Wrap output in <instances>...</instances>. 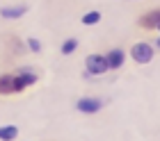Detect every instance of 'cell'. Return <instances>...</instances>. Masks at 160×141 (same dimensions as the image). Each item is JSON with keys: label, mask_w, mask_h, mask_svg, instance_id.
<instances>
[{"label": "cell", "mask_w": 160, "mask_h": 141, "mask_svg": "<svg viewBox=\"0 0 160 141\" xmlns=\"http://www.w3.org/2000/svg\"><path fill=\"white\" fill-rule=\"evenodd\" d=\"M14 75H16L18 93H23V91H28V89H32L34 84L39 82V71L34 68V66H18V68L14 71Z\"/></svg>", "instance_id": "6da1fadb"}, {"label": "cell", "mask_w": 160, "mask_h": 141, "mask_svg": "<svg viewBox=\"0 0 160 141\" xmlns=\"http://www.w3.org/2000/svg\"><path fill=\"white\" fill-rule=\"evenodd\" d=\"M153 57H156V48H153V43H149V41H137L130 46V59H133L135 64H151L153 62Z\"/></svg>", "instance_id": "7a4b0ae2"}, {"label": "cell", "mask_w": 160, "mask_h": 141, "mask_svg": "<svg viewBox=\"0 0 160 141\" xmlns=\"http://www.w3.org/2000/svg\"><path fill=\"white\" fill-rule=\"evenodd\" d=\"M135 25L140 30H144V32H156V27L160 25V5L151 7V9H144L135 18Z\"/></svg>", "instance_id": "3957f363"}, {"label": "cell", "mask_w": 160, "mask_h": 141, "mask_svg": "<svg viewBox=\"0 0 160 141\" xmlns=\"http://www.w3.org/2000/svg\"><path fill=\"white\" fill-rule=\"evenodd\" d=\"M85 71L89 73V75H94V78L110 73L105 55H103V53H92V55H87V57H85Z\"/></svg>", "instance_id": "277c9868"}, {"label": "cell", "mask_w": 160, "mask_h": 141, "mask_svg": "<svg viewBox=\"0 0 160 141\" xmlns=\"http://www.w3.org/2000/svg\"><path fill=\"white\" fill-rule=\"evenodd\" d=\"M103 107H105V102L98 96H82V98L76 100V109L80 114H98V112H103Z\"/></svg>", "instance_id": "5b68a950"}, {"label": "cell", "mask_w": 160, "mask_h": 141, "mask_svg": "<svg viewBox=\"0 0 160 141\" xmlns=\"http://www.w3.org/2000/svg\"><path fill=\"white\" fill-rule=\"evenodd\" d=\"M9 96H18V87L14 71H5L0 73V98H9Z\"/></svg>", "instance_id": "8992f818"}, {"label": "cell", "mask_w": 160, "mask_h": 141, "mask_svg": "<svg viewBox=\"0 0 160 141\" xmlns=\"http://www.w3.org/2000/svg\"><path fill=\"white\" fill-rule=\"evenodd\" d=\"M105 59H108V68L110 71H119L126 64V50L123 48H110L105 53Z\"/></svg>", "instance_id": "52a82bcc"}, {"label": "cell", "mask_w": 160, "mask_h": 141, "mask_svg": "<svg viewBox=\"0 0 160 141\" xmlns=\"http://www.w3.org/2000/svg\"><path fill=\"white\" fill-rule=\"evenodd\" d=\"M28 12H30V7H28L25 2H23V5L0 7V18H5V21H16V18H21V16H25Z\"/></svg>", "instance_id": "ba28073f"}, {"label": "cell", "mask_w": 160, "mask_h": 141, "mask_svg": "<svg viewBox=\"0 0 160 141\" xmlns=\"http://www.w3.org/2000/svg\"><path fill=\"white\" fill-rule=\"evenodd\" d=\"M78 46H80V41L76 39V36H69V39H64V41H62L60 53H62V55H73L76 50H78Z\"/></svg>", "instance_id": "9c48e42d"}, {"label": "cell", "mask_w": 160, "mask_h": 141, "mask_svg": "<svg viewBox=\"0 0 160 141\" xmlns=\"http://www.w3.org/2000/svg\"><path fill=\"white\" fill-rule=\"evenodd\" d=\"M5 41H7V46H9L16 55H23V53H28V48H25V43H21V39L16 34H12V36H5Z\"/></svg>", "instance_id": "30bf717a"}, {"label": "cell", "mask_w": 160, "mask_h": 141, "mask_svg": "<svg viewBox=\"0 0 160 141\" xmlns=\"http://www.w3.org/2000/svg\"><path fill=\"white\" fill-rule=\"evenodd\" d=\"M18 137V128L16 125H0V141H12Z\"/></svg>", "instance_id": "8fae6325"}, {"label": "cell", "mask_w": 160, "mask_h": 141, "mask_svg": "<svg viewBox=\"0 0 160 141\" xmlns=\"http://www.w3.org/2000/svg\"><path fill=\"white\" fill-rule=\"evenodd\" d=\"M101 18H103V14H101V12H96V9H92V12L82 14L80 23H82V25H96V23H101Z\"/></svg>", "instance_id": "7c38bea8"}, {"label": "cell", "mask_w": 160, "mask_h": 141, "mask_svg": "<svg viewBox=\"0 0 160 141\" xmlns=\"http://www.w3.org/2000/svg\"><path fill=\"white\" fill-rule=\"evenodd\" d=\"M25 48L30 50V53L37 55V53H41V41H39V39H34V36H30V39L25 41Z\"/></svg>", "instance_id": "4fadbf2b"}, {"label": "cell", "mask_w": 160, "mask_h": 141, "mask_svg": "<svg viewBox=\"0 0 160 141\" xmlns=\"http://www.w3.org/2000/svg\"><path fill=\"white\" fill-rule=\"evenodd\" d=\"M153 48L158 50V53H160V36H158V39H156V43H153Z\"/></svg>", "instance_id": "5bb4252c"}, {"label": "cell", "mask_w": 160, "mask_h": 141, "mask_svg": "<svg viewBox=\"0 0 160 141\" xmlns=\"http://www.w3.org/2000/svg\"><path fill=\"white\" fill-rule=\"evenodd\" d=\"M156 32H160V25H158V27H156Z\"/></svg>", "instance_id": "9a60e30c"}]
</instances>
